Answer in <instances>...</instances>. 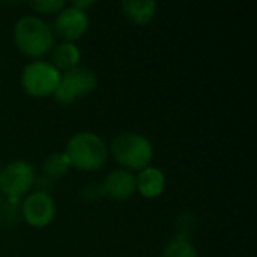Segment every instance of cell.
I'll list each match as a JSON object with an SVG mask.
<instances>
[{
	"mask_svg": "<svg viewBox=\"0 0 257 257\" xmlns=\"http://www.w3.org/2000/svg\"><path fill=\"white\" fill-rule=\"evenodd\" d=\"M98 86V75L86 66H77L69 71L60 72L59 84L53 98L62 104L69 105L89 96Z\"/></svg>",
	"mask_w": 257,
	"mask_h": 257,
	"instance_id": "4",
	"label": "cell"
},
{
	"mask_svg": "<svg viewBox=\"0 0 257 257\" xmlns=\"http://www.w3.org/2000/svg\"><path fill=\"white\" fill-rule=\"evenodd\" d=\"M80 193H81V197H83L86 202H95L96 199H99V197L104 196L102 187H101V185H95V184L86 185Z\"/></svg>",
	"mask_w": 257,
	"mask_h": 257,
	"instance_id": "16",
	"label": "cell"
},
{
	"mask_svg": "<svg viewBox=\"0 0 257 257\" xmlns=\"http://www.w3.org/2000/svg\"><path fill=\"white\" fill-rule=\"evenodd\" d=\"M101 187L105 197L117 202L128 200L137 193L136 175L125 169H114L107 173Z\"/></svg>",
	"mask_w": 257,
	"mask_h": 257,
	"instance_id": "9",
	"label": "cell"
},
{
	"mask_svg": "<svg viewBox=\"0 0 257 257\" xmlns=\"http://www.w3.org/2000/svg\"><path fill=\"white\" fill-rule=\"evenodd\" d=\"M29 6L44 15H56L59 14L66 5L63 0H33L29 3Z\"/></svg>",
	"mask_w": 257,
	"mask_h": 257,
	"instance_id": "15",
	"label": "cell"
},
{
	"mask_svg": "<svg viewBox=\"0 0 257 257\" xmlns=\"http://www.w3.org/2000/svg\"><path fill=\"white\" fill-rule=\"evenodd\" d=\"M107 146L108 155H111L113 160L122 166V169L133 173L151 166V161L154 160V145L146 136L140 133H119Z\"/></svg>",
	"mask_w": 257,
	"mask_h": 257,
	"instance_id": "2",
	"label": "cell"
},
{
	"mask_svg": "<svg viewBox=\"0 0 257 257\" xmlns=\"http://www.w3.org/2000/svg\"><path fill=\"white\" fill-rule=\"evenodd\" d=\"M0 84H2V78H0Z\"/></svg>",
	"mask_w": 257,
	"mask_h": 257,
	"instance_id": "18",
	"label": "cell"
},
{
	"mask_svg": "<svg viewBox=\"0 0 257 257\" xmlns=\"http://www.w3.org/2000/svg\"><path fill=\"white\" fill-rule=\"evenodd\" d=\"M71 163V167H75L81 172H96L99 170L108 155L107 143L92 131H80L69 137L63 151Z\"/></svg>",
	"mask_w": 257,
	"mask_h": 257,
	"instance_id": "3",
	"label": "cell"
},
{
	"mask_svg": "<svg viewBox=\"0 0 257 257\" xmlns=\"http://www.w3.org/2000/svg\"><path fill=\"white\" fill-rule=\"evenodd\" d=\"M155 0H123L120 2V9L125 18L136 26L149 24L157 14Z\"/></svg>",
	"mask_w": 257,
	"mask_h": 257,
	"instance_id": "11",
	"label": "cell"
},
{
	"mask_svg": "<svg viewBox=\"0 0 257 257\" xmlns=\"http://www.w3.org/2000/svg\"><path fill=\"white\" fill-rule=\"evenodd\" d=\"M89 23L87 12L69 5L56 14L51 29L54 36H59L63 42H75L87 32Z\"/></svg>",
	"mask_w": 257,
	"mask_h": 257,
	"instance_id": "8",
	"label": "cell"
},
{
	"mask_svg": "<svg viewBox=\"0 0 257 257\" xmlns=\"http://www.w3.org/2000/svg\"><path fill=\"white\" fill-rule=\"evenodd\" d=\"M12 39L24 56L35 60L48 54L54 47L51 26L38 15L20 17L12 29Z\"/></svg>",
	"mask_w": 257,
	"mask_h": 257,
	"instance_id": "1",
	"label": "cell"
},
{
	"mask_svg": "<svg viewBox=\"0 0 257 257\" xmlns=\"http://www.w3.org/2000/svg\"><path fill=\"white\" fill-rule=\"evenodd\" d=\"M71 6H74V8L80 9V11L87 12V9H90L92 6H95V2L93 0H74L71 3Z\"/></svg>",
	"mask_w": 257,
	"mask_h": 257,
	"instance_id": "17",
	"label": "cell"
},
{
	"mask_svg": "<svg viewBox=\"0 0 257 257\" xmlns=\"http://www.w3.org/2000/svg\"><path fill=\"white\" fill-rule=\"evenodd\" d=\"M71 169V163L65 152H53L48 154L42 163V176L53 181L63 178Z\"/></svg>",
	"mask_w": 257,
	"mask_h": 257,
	"instance_id": "13",
	"label": "cell"
},
{
	"mask_svg": "<svg viewBox=\"0 0 257 257\" xmlns=\"http://www.w3.org/2000/svg\"><path fill=\"white\" fill-rule=\"evenodd\" d=\"M35 181V167L26 160H15L0 169V193L9 202L18 203L20 199H24L33 191Z\"/></svg>",
	"mask_w": 257,
	"mask_h": 257,
	"instance_id": "6",
	"label": "cell"
},
{
	"mask_svg": "<svg viewBox=\"0 0 257 257\" xmlns=\"http://www.w3.org/2000/svg\"><path fill=\"white\" fill-rule=\"evenodd\" d=\"M81 50L75 42H60L51 50V65L59 71L65 72L80 66Z\"/></svg>",
	"mask_w": 257,
	"mask_h": 257,
	"instance_id": "12",
	"label": "cell"
},
{
	"mask_svg": "<svg viewBox=\"0 0 257 257\" xmlns=\"http://www.w3.org/2000/svg\"><path fill=\"white\" fill-rule=\"evenodd\" d=\"M137 193L145 199H157L166 190V175L161 169L148 166L136 175Z\"/></svg>",
	"mask_w": 257,
	"mask_h": 257,
	"instance_id": "10",
	"label": "cell"
},
{
	"mask_svg": "<svg viewBox=\"0 0 257 257\" xmlns=\"http://www.w3.org/2000/svg\"><path fill=\"white\" fill-rule=\"evenodd\" d=\"M161 257H199L193 242L185 236H173L163 248Z\"/></svg>",
	"mask_w": 257,
	"mask_h": 257,
	"instance_id": "14",
	"label": "cell"
},
{
	"mask_svg": "<svg viewBox=\"0 0 257 257\" xmlns=\"http://www.w3.org/2000/svg\"><path fill=\"white\" fill-rule=\"evenodd\" d=\"M60 80V72L48 60L36 59L24 65L20 84L26 95L32 98H45L54 93Z\"/></svg>",
	"mask_w": 257,
	"mask_h": 257,
	"instance_id": "5",
	"label": "cell"
},
{
	"mask_svg": "<svg viewBox=\"0 0 257 257\" xmlns=\"http://www.w3.org/2000/svg\"><path fill=\"white\" fill-rule=\"evenodd\" d=\"M56 215V202L51 194L30 191L20 205V217L35 229L47 227Z\"/></svg>",
	"mask_w": 257,
	"mask_h": 257,
	"instance_id": "7",
	"label": "cell"
}]
</instances>
